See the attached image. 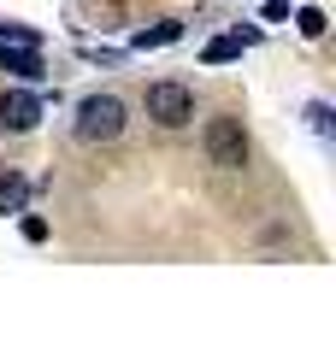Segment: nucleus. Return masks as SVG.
I'll use <instances>...</instances> for the list:
<instances>
[{"label":"nucleus","mask_w":336,"mask_h":353,"mask_svg":"<svg viewBox=\"0 0 336 353\" xmlns=\"http://www.w3.org/2000/svg\"><path fill=\"white\" fill-rule=\"evenodd\" d=\"M142 106H148V118H153L160 130H183L189 118H195V88L177 83V77H160V83H148Z\"/></svg>","instance_id":"obj_1"},{"label":"nucleus","mask_w":336,"mask_h":353,"mask_svg":"<svg viewBox=\"0 0 336 353\" xmlns=\"http://www.w3.org/2000/svg\"><path fill=\"white\" fill-rule=\"evenodd\" d=\"M118 136H124V101L118 94H88L77 106V141L100 148V141H118Z\"/></svg>","instance_id":"obj_2"},{"label":"nucleus","mask_w":336,"mask_h":353,"mask_svg":"<svg viewBox=\"0 0 336 353\" xmlns=\"http://www.w3.org/2000/svg\"><path fill=\"white\" fill-rule=\"evenodd\" d=\"M200 148H207V165H218V171H242V165H248V130H242V118H207Z\"/></svg>","instance_id":"obj_3"},{"label":"nucleus","mask_w":336,"mask_h":353,"mask_svg":"<svg viewBox=\"0 0 336 353\" xmlns=\"http://www.w3.org/2000/svg\"><path fill=\"white\" fill-rule=\"evenodd\" d=\"M41 124V94H30V88H6L0 94V130H12V136H24V130Z\"/></svg>","instance_id":"obj_4"},{"label":"nucleus","mask_w":336,"mask_h":353,"mask_svg":"<svg viewBox=\"0 0 336 353\" xmlns=\"http://www.w3.org/2000/svg\"><path fill=\"white\" fill-rule=\"evenodd\" d=\"M0 65L18 71L24 83H36V77H41V53H36V48H0Z\"/></svg>","instance_id":"obj_5"},{"label":"nucleus","mask_w":336,"mask_h":353,"mask_svg":"<svg viewBox=\"0 0 336 353\" xmlns=\"http://www.w3.org/2000/svg\"><path fill=\"white\" fill-rule=\"evenodd\" d=\"M248 41H254V36H218V41H207V53H200V59H207V65H224V59H236Z\"/></svg>","instance_id":"obj_6"},{"label":"nucleus","mask_w":336,"mask_h":353,"mask_svg":"<svg viewBox=\"0 0 336 353\" xmlns=\"http://www.w3.org/2000/svg\"><path fill=\"white\" fill-rule=\"evenodd\" d=\"M295 30L319 41V36H324V12H319V6H301V12H295Z\"/></svg>","instance_id":"obj_7"},{"label":"nucleus","mask_w":336,"mask_h":353,"mask_svg":"<svg viewBox=\"0 0 336 353\" xmlns=\"http://www.w3.org/2000/svg\"><path fill=\"white\" fill-rule=\"evenodd\" d=\"M6 206H24V183H18V176H0V212H6Z\"/></svg>","instance_id":"obj_8"},{"label":"nucleus","mask_w":336,"mask_h":353,"mask_svg":"<svg viewBox=\"0 0 336 353\" xmlns=\"http://www.w3.org/2000/svg\"><path fill=\"white\" fill-rule=\"evenodd\" d=\"M160 41H177V24H160V30H142L136 48H160Z\"/></svg>","instance_id":"obj_9"},{"label":"nucleus","mask_w":336,"mask_h":353,"mask_svg":"<svg viewBox=\"0 0 336 353\" xmlns=\"http://www.w3.org/2000/svg\"><path fill=\"white\" fill-rule=\"evenodd\" d=\"M307 118H312V130H319V136H330V106L312 101V106H307Z\"/></svg>","instance_id":"obj_10"},{"label":"nucleus","mask_w":336,"mask_h":353,"mask_svg":"<svg viewBox=\"0 0 336 353\" xmlns=\"http://www.w3.org/2000/svg\"><path fill=\"white\" fill-rule=\"evenodd\" d=\"M283 12H289V0H265V6H260V18H265V24H277Z\"/></svg>","instance_id":"obj_11"}]
</instances>
